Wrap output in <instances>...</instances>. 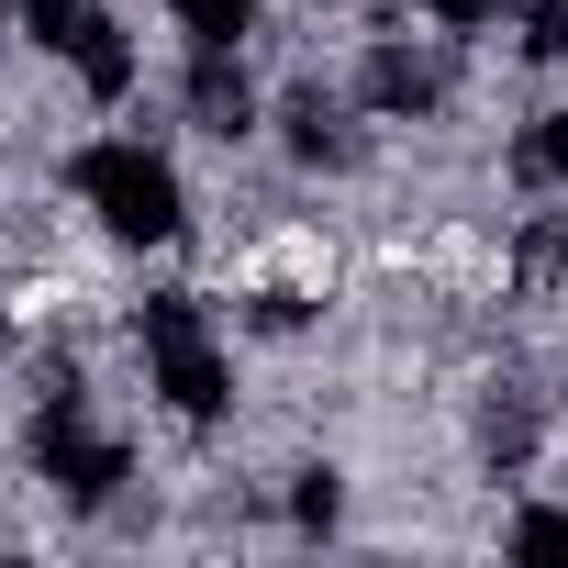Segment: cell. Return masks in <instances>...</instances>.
<instances>
[{
    "mask_svg": "<svg viewBox=\"0 0 568 568\" xmlns=\"http://www.w3.org/2000/svg\"><path fill=\"white\" fill-rule=\"evenodd\" d=\"M168 23H179L190 45H245V34H256V0H168Z\"/></svg>",
    "mask_w": 568,
    "mask_h": 568,
    "instance_id": "11",
    "label": "cell"
},
{
    "mask_svg": "<svg viewBox=\"0 0 568 568\" xmlns=\"http://www.w3.org/2000/svg\"><path fill=\"white\" fill-rule=\"evenodd\" d=\"M513 278H524V291H557V278H568V212H546V223L513 234Z\"/></svg>",
    "mask_w": 568,
    "mask_h": 568,
    "instance_id": "9",
    "label": "cell"
},
{
    "mask_svg": "<svg viewBox=\"0 0 568 568\" xmlns=\"http://www.w3.org/2000/svg\"><path fill=\"white\" fill-rule=\"evenodd\" d=\"M524 57H535V68L568 57V0H524Z\"/></svg>",
    "mask_w": 568,
    "mask_h": 568,
    "instance_id": "13",
    "label": "cell"
},
{
    "mask_svg": "<svg viewBox=\"0 0 568 568\" xmlns=\"http://www.w3.org/2000/svg\"><path fill=\"white\" fill-rule=\"evenodd\" d=\"M424 12H435L446 34H479V23H501V0H424Z\"/></svg>",
    "mask_w": 568,
    "mask_h": 568,
    "instance_id": "15",
    "label": "cell"
},
{
    "mask_svg": "<svg viewBox=\"0 0 568 568\" xmlns=\"http://www.w3.org/2000/svg\"><path fill=\"white\" fill-rule=\"evenodd\" d=\"M34 468H45V490H57L68 513H112L123 479H134V446H123L112 424H90L79 390H45V413H34Z\"/></svg>",
    "mask_w": 568,
    "mask_h": 568,
    "instance_id": "3",
    "label": "cell"
},
{
    "mask_svg": "<svg viewBox=\"0 0 568 568\" xmlns=\"http://www.w3.org/2000/svg\"><path fill=\"white\" fill-rule=\"evenodd\" d=\"M501 546H513V557H568V513H557V501H524V513L501 524Z\"/></svg>",
    "mask_w": 568,
    "mask_h": 568,
    "instance_id": "12",
    "label": "cell"
},
{
    "mask_svg": "<svg viewBox=\"0 0 568 568\" xmlns=\"http://www.w3.org/2000/svg\"><path fill=\"white\" fill-rule=\"evenodd\" d=\"M278 145H291L302 168H357V123H346L335 101H313V90H302L291 112H278Z\"/></svg>",
    "mask_w": 568,
    "mask_h": 568,
    "instance_id": "7",
    "label": "cell"
},
{
    "mask_svg": "<svg viewBox=\"0 0 568 568\" xmlns=\"http://www.w3.org/2000/svg\"><path fill=\"white\" fill-rule=\"evenodd\" d=\"M291 524H302V535H335V524H346V468H335V457L291 468Z\"/></svg>",
    "mask_w": 568,
    "mask_h": 568,
    "instance_id": "8",
    "label": "cell"
},
{
    "mask_svg": "<svg viewBox=\"0 0 568 568\" xmlns=\"http://www.w3.org/2000/svg\"><path fill=\"white\" fill-rule=\"evenodd\" d=\"M0 45H12V0H0Z\"/></svg>",
    "mask_w": 568,
    "mask_h": 568,
    "instance_id": "16",
    "label": "cell"
},
{
    "mask_svg": "<svg viewBox=\"0 0 568 568\" xmlns=\"http://www.w3.org/2000/svg\"><path fill=\"white\" fill-rule=\"evenodd\" d=\"M134 346H145V390L179 424H223L234 413V357L212 346V313L190 291H145L134 302Z\"/></svg>",
    "mask_w": 568,
    "mask_h": 568,
    "instance_id": "2",
    "label": "cell"
},
{
    "mask_svg": "<svg viewBox=\"0 0 568 568\" xmlns=\"http://www.w3.org/2000/svg\"><path fill=\"white\" fill-rule=\"evenodd\" d=\"M0 324H12V302H0Z\"/></svg>",
    "mask_w": 568,
    "mask_h": 568,
    "instance_id": "17",
    "label": "cell"
},
{
    "mask_svg": "<svg viewBox=\"0 0 568 568\" xmlns=\"http://www.w3.org/2000/svg\"><path fill=\"white\" fill-rule=\"evenodd\" d=\"M513 168H524V179H535V190H568V101H557V112H535V123H524V145H513Z\"/></svg>",
    "mask_w": 568,
    "mask_h": 568,
    "instance_id": "10",
    "label": "cell"
},
{
    "mask_svg": "<svg viewBox=\"0 0 568 568\" xmlns=\"http://www.w3.org/2000/svg\"><path fill=\"white\" fill-rule=\"evenodd\" d=\"M190 112H201V134H256V90H245V68H234V45H190Z\"/></svg>",
    "mask_w": 568,
    "mask_h": 568,
    "instance_id": "5",
    "label": "cell"
},
{
    "mask_svg": "<svg viewBox=\"0 0 568 568\" xmlns=\"http://www.w3.org/2000/svg\"><path fill=\"white\" fill-rule=\"evenodd\" d=\"M57 57L79 68V90H90V101H123V90H134V45H123V23L101 12V0L68 23V45H57Z\"/></svg>",
    "mask_w": 568,
    "mask_h": 568,
    "instance_id": "6",
    "label": "cell"
},
{
    "mask_svg": "<svg viewBox=\"0 0 568 568\" xmlns=\"http://www.w3.org/2000/svg\"><path fill=\"white\" fill-rule=\"evenodd\" d=\"M357 90H368V112L413 123V112H435V101H446V68H435V57H413L402 34H379V45H368V68H357Z\"/></svg>",
    "mask_w": 568,
    "mask_h": 568,
    "instance_id": "4",
    "label": "cell"
},
{
    "mask_svg": "<svg viewBox=\"0 0 568 568\" xmlns=\"http://www.w3.org/2000/svg\"><path fill=\"white\" fill-rule=\"evenodd\" d=\"M68 190H79V212H90L112 245H179V223H190L179 168H168L156 145H134V134L79 145V156H68Z\"/></svg>",
    "mask_w": 568,
    "mask_h": 568,
    "instance_id": "1",
    "label": "cell"
},
{
    "mask_svg": "<svg viewBox=\"0 0 568 568\" xmlns=\"http://www.w3.org/2000/svg\"><path fill=\"white\" fill-rule=\"evenodd\" d=\"M90 12V0H23V23H34V45H68V23Z\"/></svg>",
    "mask_w": 568,
    "mask_h": 568,
    "instance_id": "14",
    "label": "cell"
}]
</instances>
